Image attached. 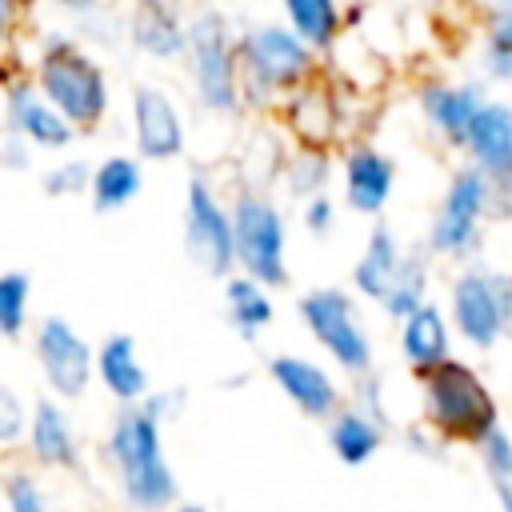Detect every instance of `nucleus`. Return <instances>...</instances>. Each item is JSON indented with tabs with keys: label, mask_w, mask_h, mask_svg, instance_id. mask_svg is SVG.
Returning <instances> with one entry per match:
<instances>
[{
	"label": "nucleus",
	"mask_w": 512,
	"mask_h": 512,
	"mask_svg": "<svg viewBox=\"0 0 512 512\" xmlns=\"http://www.w3.org/2000/svg\"><path fill=\"white\" fill-rule=\"evenodd\" d=\"M272 372V384L312 420H332L340 412V384L332 380L328 368H320L316 360H304V356H276L268 364Z\"/></svg>",
	"instance_id": "16"
},
{
	"label": "nucleus",
	"mask_w": 512,
	"mask_h": 512,
	"mask_svg": "<svg viewBox=\"0 0 512 512\" xmlns=\"http://www.w3.org/2000/svg\"><path fill=\"white\" fill-rule=\"evenodd\" d=\"M284 4V24L316 52H332L344 24H348V4L344 0H280Z\"/></svg>",
	"instance_id": "24"
},
{
	"label": "nucleus",
	"mask_w": 512,
	"mask_h": 512,
	"mask_svg": "<svg viewBox=\"0 0 512 512\" xmlns=\"http://www.w3.org/2000/svg\"><path fill=\"white\" fill-rule=\"evenodd\" d=\"M188 76L196 100L208 112H236L244 100L240 88V32L216 8H204L188 20Z\"/></svg>",
	"instance_id": "5"
},
{
	"label": "nucleus",
	"mask_w": 512,
	"mask_h": 512,
	"mask_svg": "<svg viewBox=\"0 0 512 512\" xmlns=\"http://www.w3.org/2000/svg\"><path fill=\"white\" fill-rule=\"evenodd\" d=\"M108 456L116 464L128 504H136L140 512H164L176 500V476L168 468L160 424H156L152 408L128 404L116 416V424L108 432Z\"/></svg>",
	"instance_id": "2"
},
{
	"label": "nucleus",
	"mask_w": 512,
	"mask_h": 512,
	"mask_svg": "<svg viewBox=\"0 0 512 512\" xmlns=\"http://www.w3.org/2000/svg\"><path fill=\"white\" fill-rule=\"evenodd\" d=\"M32 456L40 464H52V468H76L80 464L72 420L56 400H36V408H32Z\"/></svg>",
	"instance_id": "25"
},
{
	"label": "nucleus",
	"mask_w": 512,
	"mask_h": 512,
	"mask_svg": "<svg viewBox=\"0 0 512 512\" xmlns=\"http://www.w3.org/2000/svg\"><path fill=\"white\" fill-rule=\"evenodd\" d=\"M144 184V172H140V160L132 156H108L92 168V208L96 212H116L124 208L128 200H136Z\"/></svg>",
	"instance_id": "26"
},
{
	"label": "nucleus",
	"mask_w": 512,
	"mask_h": 512,
	"mask_svg": "<svg viewBox=\"0 0 512 512\" xmlns=\"http://www.w3.org/2000/svg\"><path fill=\"white\" fill-rule=\"evenodd\" d=\"M416 380H420V400H424V424L428 432H436L440 444L476 448L488 432L504 424L492 384L468 360L452 356Z\"/></svg>",
	"instance_id": "1"
},
{
	"label": "nucleus",
	"mask_w": 512,
	"mask_h": 512,
	"mask_svg": "<svg viewBox=\"0 0 512 512\" xmlns=\"http://www.w3.org/2000/svg\"><path fill=\"white\" fill-rule=\"evenodd\" d=\"M4 108H8V128L16 136H24L28 144H36V148H64L76 136V128L36 88V80H12L8 96H4Z\"/></svg>",
	"instance_id": "14"
},
{
	"label": "nucleus",
	"mask_w": 512,
	"mask_h": 512,
	"mask_svg": "<svg viewBox=\"0 0 512 512\" xmlns=\"http://www.w3.org/2000/svg\"><path fill=\"white\" fill-rule=\"evenodd\" d=\"M332 224H336V204H332L324 192L312 196V200H304V228H308L312 236L332 232Z\"/></svg>",
	"instance_id": "35"
},
{
	"label": "nucleus",
	"mask_w": 512,
	"mask_h": 512,
	"mask_svg": "<svg viewBox=\"0 0 512 512\" xmlns=\"http://www.w3.org/2000/svg\"><path fill=\"white\" fill-rule=\"evenodd\" d=\"M24 424H28V412L20 396L8 384H0V444H16L24 436Z\"/></svg>",
	"instance_id": "34"
},
{
	"label": "nucleus",
	"mask_w": 512,
	"mask_h": 512,
	"mask_svg": "<svg viewBox=\"0 0 512 512\" xmlns=\"http://www.w3.org/2000/svg\"><path fill=\"white\" fill-rule=\"evenodd\" d=\"M132 132H136V152L144 160H172L184 152V124L168 92L160 88H136L132 92Z\"/></svg>",
	"instance_id": "17"
},
{
	"label": "nucleus",
	"mask_w": 512,
	"mask_h": 512,
	"mask_svg": "<svg viewBox=\"0 0 512 512\" xmlns=\"http://www.w3.org/2000/svg\"><path fill=\"white\" fill-rule=\"evenodd\" d=\"M4 500H8V512H48V496L40 480L28 472H12L4 480Z\"/></svg>",
	"instance_id": "32"
},
{
	"label": "nucleus",
	"mask_w": 512,
	"mask_h": 512,
	"mask_svg": "<svg viewBox=\"0 0 512 512\" xmlns=\"http://www.w3.org/2000/svg\"><path fill=\"white\" fill-rule=\"evenodd\" d=\"M492 492H496V508H500V512H512V480L492 484Z\"/></svg>",
	"instance_id": "39"
},
{
	"label": "nucleus",
	"mask_w": 512,
	"mask_h": 512,
	"mask_svg": "<svg viewBox=\"0 0 512 512\" xmlns=\"http://www.w3.org/2000/svg\"><path fill=\"white\" fill-rule=\"evenodd\" d=\"M404 244L396 240V232L388 228V224H376L372 232H368V244H364V252H360V260H356V268H352V288L360 292V296H368V300H384V292H388V284L396 280V272H400V264H404Z\"/></svg>",
	"instance_id": "23"
},
{
	"label": "nucleus",
	"mask_w": 512,
	"mask_h": 512,
	"mask_svg": "<svg viewBox=\"0 0 512 512\" xmlns=\"http://www.w3.org/2000/svg\"><path fill=\"white\" fill-rule=\"evenodd\" d=\"M36 88L64 112L72 128H96L108 112L104 68L68 36H48L36 56Z\"/></svg>",
	"instance_id": "4"
},
{
	"label": "nucleus",
	"mask_w": 512,
	"mask_h": 512,
	"mask_svg": "<svg viewBox=\"0 0 512 512\" xmlns=\"http://www.w3.org/2000/svg\"><path fill=\"white\" fill-rule=\"evenodd\" d=\"M484 88L476 80H424L416 88V108L424 116V124L448 144V148H464V136L476 120V112L484 108Z\"/></svg>",
	"instance_id": "12"
},
{
	"label": "nucleus",
	"mask_w": 512,
	"mask_h": 512,
	"mask_svg": "<svg viewBox=\"0 0 512 512\" xmlns=\"http://www.w3.org/2000/svg\"><path fill=\"white\" fill-rule=\"evenodd\" d=\"M340 176H344V200L352 212L376 216L388 208L392 188H396V160L372 144H352L340 160Z\"/></svg>",
	"instance_id": "15"
},
{
	"label": "nucleus",
	"mask_w": 512,
	"mask_h": 512,
	"mask_svg": "<svg viewBox=\"0 0 512 512\" xmlns=\"http://www.w3.org/2000/svg\"><path fill=\"white\" fill-rule=\"evenodd\" d=\"M420 304H428V260H424L420 252H408L404 264H400V272H396V280L388 284L380 308H384L392 320H404V316H412Z\"/></svg>",
	"instance_id": "28"
},
{
	"label": "nucleus",
	"mask_w": 512,
	"mask_h": 512,
	"mask_svg": "<svg viewBox=\"0 0 512 512\" xmlns=\"http://www.w3.org/2000/svg\"><path fill=\"white\" fill-rule=\"evenodd\" d=\"M328 172H332V164H328L324 148H312V144H304V148H300V152L288 160V188H292L296 196L312 200V196H320V192H324V184H328Z\"/></svg>",
	"instance_id": "29"
},
{
	"label": "nucleus",
	"mask_w": 512,
	"mask_h": 512,
	"mask_svg": "<svg viewBox=\"0 0 512 512\" xmlns=\"http://www.w3.org/2000/svg\"><path fill=\"white\" fill-rule=\"evenodd\" d=\"M92 188V168L84 160H64L44 176V192L48 196H76Z\"/></svg>",
	"instance_id": "33"
},
{
	"label": "nucleus",
	"mask_w": 512,
	"mask_h": 512,
	"mask_svg": "<svg viewBox=\"0 0 512 512\" xmlns=\"http://www.w3.org/2000/svg\"><path fill=\"white\" fill-rule=\"evenodd\" d=\"M496 216V184L472 168V164H460L444 192H440V204L432 212V224H428V252L444 256V260H468L480 240H484V220Z\"/></svg>",
	"instance_id": "7"
},
{
	"label": "nucleus",
	"mask_w": 512,
	"mask_h": 512,
	"mask_svg": "<svg viewBox=\"0 0 512 512\" xmlns=\"http://www.w3.org/2000/svg\"><path fill=\"white\" fill-rule=\"evenodd\" d=\"M344 4H352V8H360V4H364V0H344Z\"/></svg>",
	"instance_id": "41"
},
{
	"label": "nucleus",
	"mask_w": 512,
	"mask_h": 512,
	"mask_svg": "<svg viewBox=\"0 0 512 512\" xmlns=\"http://www.w3.org/2000/svg\"><path fill=\"white\" fill-rule=\"evenodd\" d=\"M224 300H228V320H232V328H236L244 340H256V336L272 324V316H276V308H272L264 284L252 280V276H232V280L224 284Z\"/></svg>",
	"instance_id": "27"
},
{
	"label": "nucleus",
	"mask_w": 512,
	"mask_h": 512,
	"mask_svg": "<svg viewBox=\"0 0 512 512\" xmlns=\"http://www.w3.org/2000/svg\"><path fill=\"white\" fill-rule=\"evenodd\" d=\"M180 512H204V508H200V504H184Z\"/></svg>",
	"instance_id": "40"
},
{
	"label": "nucleus",
	"mask_w": 512,
	"mask_h": 512,
	"mask_svg": "<svg viewBox=\"0 0 512 512\" xmlns=\"http://www.w3.org/2000/svg\"><path fill=\"white\" fill-rule=\"evenodd\" d=\"M36 360L48 376V388L64 400H76L88 392L92 380V348L88 340L60 316H48L36 328Z\"/></svg>",
	"instance_id": "11"
},
{
	"label": "nucleus",
	"mask_w": 512,
	"mask_h": 512,
	"mask_svg": "<svg viewBox=\"0 0 512 512\" xmlns=\"http://www.w3.org/2000/svg\"><path fill=\"white\" fill-rule=\"evenodd\" d=\"M452 332H456V328H452L448 312H444L436 300L420 304L412 316L400 320V356H404V364H408L416 376H424V372H432L436 364L452 360Z\"/></svg>",
	"instance_id": "18"
},
{
	"label": "nucleus",
	"mask_w": 512,
	"mask_h": 512,
	"mask_svg": "<svg viewBox=\"0 0 512 512\" xmlns=\"http://www.w3.org/2000/svg\"><path fill=\"white\" fill-rule=\"evenodd\" d=\"M448 320L476 352L504 344L512 336V272L468 264L448 288Z\"/></svg>",
	"instance_id": "6"
},
{
	"label": "nucleus",
	"mask_w": 512,
	"mask_h": 512,
	"mask_svg": "<svg viewBox=\"0 0 512 512\" xmlns=\"http://www.w3.org/2000/svg\"><path fill=\"white\" fill-rule=\"evenodd\" d=\"M48 4H56V8H64L72 16H92L100 8V0H48Z\"/></svg>",
	"instance_id": "38"
},
{
	"label": "nucleus",
	"mask_w": 512,
	"mask_h": 512,
	"mask_svg": "<svg viewBox=\"0 0 512 512\" xmlns=\"http://www.w3.org/2000/svg\"><path fill=\"white\" fill-rule=\"evenodd\" d=\"M300 320L312 340L344 368L348 376L372 372V336L356 312V300L344 288H312L300 296Z\"/></svg>",
	"instance_id": "8"
},
{
	"label": "nucleus",
	"mask_w": 512,
	"mask_h": 512,
	"mask_svg": "<svg viewBox=\"0 0 512 512\" xmlns=\"http://www.w3.org/2000/svg\"><path fill=\"white\" fill-rule=\"evenodd\" d=\"M380 444H384V420L372 416V412L360 408V404H348V408H340V412L328 420V448H332L336 460L348 464V468L368 464V460L380 452Z\"/></svg>",
	"instance_id": "22"
},
{
	"label": "nucleus",
	"mask_w": 512,
	"mask_h": 512,
	"mask_svg": "<svg viewBox=\"0 0 512 512\" xmlns=\"http://www.w3.org/2000/svg\"><path fill=\"white\" fill-rule=\"evenodd\" d=\"M320 52L308 48L288 24H248L240 32V88L244 100L268 104L296 96L316 80Z\"/></svg>",
	"instance_id": "3"
},
{
	"label": "nucleus",
	"mask_w": 512,
	"mask_h": 512,
	"mask_svg": "<svg viewBox=\"0 0 512 512\" xmlns=\"http://www.w3.org/2000/svg\"><path fill=\"white\" fill-rule=\"evenodd\" d=\"M184 252L208 276H228L236 268L232 208H224L200 176H192L184 192Z\"/></svg>",
	"instance_id": "10"
},
{
	"label": "nucleus",
	"mask_w": 512,
	"mask_h": 512,
	"mask_svg": "<svg viewBox=\"0 0 512 512\" xmlns=\"http://www.w3.org/2000/svg\"><path fill=\"white\" fill-rule=\"evenodd\" d=\"M28 148H32V144H28L24 136L12 132V136L0 144V164H8V168H24V164H28Z\"/></svg>",
	"instance_id": "37"
},
{
	"label": "nucleus",
	"mask_w": 512,
	"mask_h": 512,
	"mask_svg": "<svg viewBox=\"0 0 512 512\" xmlns=\"http://www.w3.org/2000/svg\"><path fill=\"white\" fill-rule=\"evenodd\" d=\"M28 292L32 280L24 272H4L0 276V336H20L28 320Z\"/></svg>",
	"instance_id": "30"
},
{
	"label": "nucleus",
	"mask_w": 512,
	"mask_h": 512,
	"mask_svg": "<svg viewBox=\"0 0 512 512\" xmlns=\"http://www.w3.org/2000/svg\"><path fill=\"white\" fill-rule=\"evenodd\" d=\"M128 36L140 52L156 60H176L188 52V20L168 0H136L128 16Z\"/></svg>",
	"instance_id": "19"
},
{
	"label": "nucleus",
	"mask_w": 512,
	"mask_h": 512,
	"mask_svg": "<svg viewBox=\"0 0 512 512\" xmlns=\"http://www.w3.org/2000/svg\"><path fill=\"white\" fill-rule=\"evenodd\" d=\"M232 232H236V264L244 268V276L260 280L264 288H280L288 280L280 208L260 192H240L232 204Z\"/></svg>",
	"instance_id": "9"
},
{
	"label": "nucleus",
	"mask_w": 512,
	"mask_h": 512,
	"mask_svg": "<svg viewBox=\"0 0 512 512\" xmlns=\"http://www.w3.org/2000/svg\"><path fill=\"white\" fill-rule=\"evenodd\" d=\"M96 372L104 380V388L128 408V404H140L148 396V372L136 356V340L128 332H112L100 352H96Z\"/></svg>",
	"instance_id": "21"
},
{
	"label": "nucleus",
	"mask_w": 512,
	"mask_h": 512,
	"mask_svg": "<svg viewBox=\"0 0 512 512\" xmlns=\"http://www.w3.org/2000/svg\"><path fill=\"white\" fill-rule=\"evenodd\" d=\"M480 28V72L496 84H512V0H472Z\"/></svg>",
	"instance_id": "20"
},
{
	"label": "nucleus",
	"mask_w": 512,
	"mask_h": 512,
	"mask_svg": "<svg viewBox=\"0 0 512 512\" xmlns=\"http://www.w3.org/2000/svg\"><path fill=\"white\" fill-rule=\"evenodd\" d=\"M476 456H480L484 476H488L492 484L512 480V432H508L504 424H500L496 432H488V436L476 444Z\"/></svg>",
	"instance_id": "31"
},
{
	"label": "nucleus",
	"mask_w": 512,
	"mask_h": 512,
	"mask_svg": "<svg viewBox=\"0 0 512 512\" xmlns=\"http://www.w3.org/2000/svg\"><path fill=\"white\" fill-rule=\"evenodd\" d=\"M460 152L492 184H512V104L488 96L484 108L476 112Z\"/></svg>",
	"instance_id": "13"
},
{
	"label": "nucleus",
	"mask_w": 512,
	"mask_h": 512,
	"mask_svg": "<svg viewBox=\"0 0 512 512\" xmlns=\"http://www.w3.org/2000/svg\"><path fill=\"white\" fill-rule=\"evenodd\" d=\"M24 12H28V0H0V60L12 48V40L24 24Z\"/></svg>",
	"instance_id": "36"
}]
</instances>
